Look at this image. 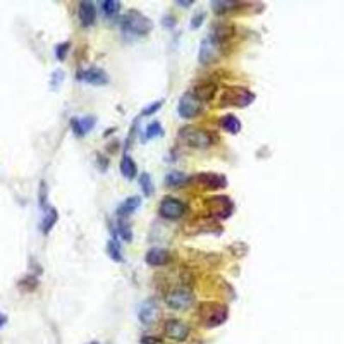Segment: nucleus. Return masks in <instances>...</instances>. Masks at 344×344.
<instances>
[{
	"label": "nucleus",
	"instance_id": "obj_1",
	"mask_svg": "<svg viewBox=\"0 0 344 344\" xmlns=\"http://www.w3.org/2000/svg\"><path fill=\"white\" fill-rule=\"evenodd\" d=\"M198 317L205 327H219L227 320V306L217 301H205L198 306Z\"/></svg>",
	"mask_w": 344,
	"mask_h": 344
},
{
	"label": "nucleus",
	"instance_id": "obj_2",
	"mask_svg": "<svg viewBox=\"0 0 344 344\" xmlns=\"http://www.w3.org/2000/svg\"><path fill=\"white\" fill-rule=\"evenodd\" d=\"M152 28H153L152 21L138 11H129L124 16V19H122V31L126 35L145 36L147 33L152 31Z\"/></svg>",
	"mask_w": 344,
	"mask_h": 344
},
{
	"label": "nucleus",
	"instance_id": "obj_3",
	"mask_svg": "<svg viewBox=\"0 0 344 344\" xmlns=\"http://www.w3.org/2000/svg\"><path fill=\"white\" fill-rule=\"evenodd\" d=\"M253 95L248 88H239V86H231L225 88L222 97H220V105L227 107V105H236V107H246L253 102Z\"/></svg>",
	"mask_w": 344,
	"mask_h": 344
},
{
	"label": "nucleus",
	"instance_id": "obj_4",
	"mask_svg": "<svg viewBox=\"0 0 344 344\" xmlns=\"http://www.w3.org/2000/svg\"><path fill=\"white\" fill-rule=\"evenodd\" d=\"M179 138L193 148H209L212 145V134L209 131L193 128V126L182 128L181 133H179Z\"/></svg>",
	"mask_w": 344,
	"mask_h": 344
},
{
	"label": "nucleus",
	"instance_id": "obj_5",
	"mask_svg": "<svg viewBox=\"0 0 344 344\" xmlns=\"http://www.w3.org/2000/svg\"><path fill=\"white\" fill-rule=\"evenodd\" d=\"M166 303L171 306L172 310H188L195 303V296H193L191 291H188L186 287H177V289H172L171 293H167Z\"/></svg>",
	"mask_w": 344,
	"mask_h": 344
},
{
	"label": "nucleus",
	"instance_id": "obj_6",
	"mask_svg": "<svg viewBox=\"0 0 344 344\" xmlns=\"http://www.w3.org/2000/svg\"><path fill=\"white\" fill-rule=\"evenodd\" d=\"M205 205H207V209H209L210 215H215V217H219V219H227L234 210L233 201H231L227 196L209 198V200L205 201Z\"/></svg>",
	"mask_w": 344,
	"mask_h": 344
},
{
	"label": "nucleus",
	"instance_id": "obj_7",
	"mask_svg": "<svg viewBox=\"0 0 344 344\" xmlns=\"http://www.w3.org/2000/svg\"><path fill=\"white\" fill-rule=\"evenodd\" d=\"M201 103L198 98L193 95V93H186V95L181 97L177 105V114L182 117V119H193L201 112Z\"/></svg>",
	"mask_w": 344,
	"mask_h": 344
},
{
	"label": "nucleus",
	"instance_id": "obj_8",
	"mask_svg": "<svg viewBox=\"0 0 344 344\" xmlns=\"http://www.w3.org/2000/svg\"><path fill=\"white\" fill-rule=\"evenodd\" d=\"M158 212H160V215L166 217V219L176 220V219H179V217H182L186 214V205L182 203V201H179L177 198L166 196L162 201H160Z\"/></svg>",
	"mask_w": 344,
	"mask_h": 344
},
{
	"label": "nucleus",
	"instance_id": "obj_9",
	"mask_svg": "<svg viewBox=\"0 0 344 344\" xmlns=\"http://www.w3.org/2000/svg\"><path fill=\"white\" fill-rule=\"evenodd\" d=\"M220 50H222V43H219L217 40L209 36V38H205L203 41H201L200 55H198V59H200L201 64H210L220 55Z\"/></svg>",
	"mask_w": 344,
	"mask_h": 344
},
{
	"label": "nucleus",
	"instance_id": "obj_10",
	"mask_svg": "<svg viewBox=\"0 0 344 344\" xmlns=\"http://www.w3.org/2000/svg\"><path fill=\"white\" fill-rule=\"evenodd\" d=\"M164 331H166V336L172 341H186L190 336V325L185 324L182 320L171 318L164 325Z\"/></svg>",
	"mask_w": 344,
	"mask_h": 344
},
{
	"label": "nucleus",
	"instance_id": "obj_11",
	"mask_svg": "<svg viewBox=\"0 0 344 344\" xmlns=\"http://www.w3.org/2000/svg\"><path fill=\"white\" fill-rule=\"evenodd\" d=\"M193 181L198 186L205 188V190H220V188H225V185H227V179L214 172H201L193 177Z\"/></svg>",
	"mask_w": 344,
	"mask_h": 344
},
{
	"label": "nucleus",
	"instance_id": "obj_12",
	"mask_svg": "<svg viewBox=\"0 0 344 344\" xmlns=\"http://www.w3.org/2000/svg\"><path fill=\"white\" fill-rule=\"evenodd\" d=\"M138 318L143 325H152L153 322H157L158 318V306L153 300H147L143 301L140 306L138 312Z\"/></svg>",
	"mask_w": 344,
	"mask_h": 344
},
{
	"label": "nucleus",
	"instance_id": "obj_13",
	"mask_svg": "<svg viewBox=\"0 0 344 344\" xmlns=\"http://www.w3.org/2000/svg\"><path fill=\"white\" fill-rule=\"evenodd\" d=\"M145 260H147L148 265H152V267H162V265H167V263L171 262V253H169L167 249H162V248H152L147 253Z\"/></svg>",
	"mask_w": 344,
	"mask_h": 344
},
{
	"label": "nucleus",
	"instance_id": "obj_14",
	"mask_svg": "<svg viewBox=\"0 0 344 344\" xmlns=\"http://www.w3.org/2000/svg\"><path fill=\"white\" fill-rule=\"evenodd\" d=\"M79 21L83 22L84 26H91L97 19V7L93 2H81L79 4V11H78Z\"/></svg>",
	"mask_w": 344,
	"mask_h": 344
},
{
	"label": "nucleus",
	"instance_id": "obj_15",
	"mask_svg": "<svg viewBox=\"0 0 344 344\" xmlns=\"http://www.w3.org/2000/svg\"><path fill=\"white\" fill-rule=\"evenodd\" d=\"M84 81L93 84V86H103V84L108 83V76L107 73L103 69H98V67H91L88 69L86 73H84Z\"/></svg>",
	"mask_w": 344,
	"mask_h": 344
},
{
	"label": "nucleus",
	"instance_id": "obj_16",
	"mask_svg": "<svg viewBox=\"0 0 344 344\" xmlns=\"http://www.w3.org/2000/svg\"><path fill=\"white\" fill-rule=\"evenodd\" d=\"M215 89H217V86L214 83H210V81L200 83V84H196V88H195V97L200 102H209L214 98Z\"/></svg>",
	"mask_w": 344,
	"mask_h": 344
},
{
	"label": "nucleus",
	"instance_id": "obj_17",
	"mask_svg": "<svg viewBox=\"0 0 344 344\" xmlns=\"http://www.w3.org/2000/svg\"><path fill=\"white\" fill-rule=\"evenodd\" d=\"M121 172L126 179H134L136 174H138V167H136L134 160L131 158L128 153H126L121 160Z\"/></svg>",
	"mask_w": 344,
	"mask_h": 344
},
{
	"label": "nucleus",
	"instance_id": "obj_18",
	"mask_svg": "<svg viewBox=\"0 0 344 344\" xmlns=\"http://www.w3.org/2000/svg\"><path fill=\"white\" fill-rule=\"evenodd\" d=\"M71 126H73L74 133L78 136H83L95 126V119H93V117H86V119H71Z\"/></svg>",
	"mask_w": 344,
	"mask_h": 344
},
{
	"label": "nucleus",
	"instance_id": "obj_19",
	"mask_svg": "<svg viewBox=\"0 0 344 344\" xmlns=\"http://www.w3.org/2000/svg\"><path fill=\"white\" fill-rule=\"evenodd\" d=\"M140 205H141V198L140 196H131L119 207V209H117V215H119V219H124L126 215H129L131 212H134Z\"/></svg>",
	"mask_w": 344,
	"mask_h": 344
},
{
	"label": "nucleus",
	"instance_id": "obj_20",
	"mask_svg": "<svg viewBox=\"0 0 344 344\" xmlns=\"http://www.w3.org/2000/svg\"><path fill=\"white\" fill-rule=\"evenodd\" d=\"M57 219H59V214H57V210H55L54 207H49V209H45L43 220H41V231H43L45 234H49L50 229L54 227L55 222H57Z\"/></svg>",
	"mask_w": 344,
	"mask_h": 344
},
{
	"label": "nucleus",
	"instance_id": "obj_21",
	"mask_svg": "<svg viewBox=\"0 0 344 344\" xmlns=\"http://www.w3.org/2000/svg\"><path fill=\"white\" fill-rule=\"evenodd\" d=\"M220 126H222V128L227 131V133H231V134H236V133L241 131V122H239L238 117L233 116V114L224 116L222 119H220Z\"/></svg>",
	"mask_w": 344,
	"mask_h": 344
},
{
	"label": "nucleus",
	"instance_id": "obj_22",
	"mask_svg": "<svg viewBox=\"0 0 344 344\" xmlns=\"http://www.w3.org/2000/svg\"><path fill=\"white\" fill-rule=\"evenodd\" d=\"M186 181H188V176L185 172H181V171H172V172H169L166 176V182L169 186H172V188L182 186Z\"/></svg>",
	"mask_w": 344,
	"mask_h": 344
},
{
	"label": "nucleus",
	"instance_id": "obj_23",
	"mask_svg": "<svg viewBox=\"0 0 344 344\" xmlns=\"http://www.w3.org/2000/svg\"><path fill=\"white\" fill-rule=\"evenodd\" d=\"M100 7L105 16L112 17L121 11V2H117V0H103V2H100Z\"/></svg>",
	"mask_w": 344,
	"mask_h": 344
},
{
	"label": "nucleus",
	"instance_id": "obj_24",
	"mask_svg": "<svg viewBox=\"0 0 344 344\" xmlns=\"http://www.w3.org/2000/svg\"><path fill=\"white\" fill-rule=\"evenodd\" d=\"M212 9H214V12L217 14H222V12H227L231 9H236L239 6V2H229V0H214V2L210 4Z\"/></svg>",
	"mask_w": 344,
	"mask_h": 344
},
{
	"label": "nucleus",
	"instance_id": "obj_25",
	"mask_svg": "<svg viewBox=\"0 0 344 344\" xmlns=\"http://www.w3.org/2000/svg\"><path fill=\"white\" fill-rule=\"evenodd\" d=\"M140 186H141V191H143L145 196H152L153 191H155V186H153V181L152 177H150V174L143 172L140 176Z\"/></svg>",
	"mask_w": 344,
	"mask_h": 344
},
{
	"label": "nucleus",
	"instance_id": "obj_26",
	"mask_svg": "<svg viewBox=\"0 0 344 344\" xmlns=\"http://www.w3.org/2000/svg\"><path fill=\"white\" fill-rule=\"evenodd\" d=\"M107 251H108V257L112 258L114 262H122L124 258H122V251H121V246L119 243H117V239H110L107 244Z\"/></svg>",
	"mask_w": 344,
	"mask_h": 344
},
{
	"label": "nucleus",
	"instance_id": "obj_27",
	"mask_svg": "<svg viewBox=\"0 0 344 344\" xmlns=\"http://www.w3.org/2000/svg\"><path fill=\"white\" fill-rule=\"evenodd\" d=\"M164 131H162V124H160L158 121H153L150 122V124L147 126V138L152 140L155 138V136H162Z\"/></svg>",
	"mask_w": 344,
	"mask_h": 344
},
{
	"label": "nucleus",
	"instance_id": "obj_28",
	"mask_svg": "<svg viewBox=\"0 0 344 344\" xmlns=\"http://www.w3.org/2000/svg\"><path fill=\"white\" fill-rule=\"evenodd\" d=\"M119 233H121V236H122V239L124 241H131L133 239V233H131V229H129V225L124 222L122 219H119Z\"/></svg>",
	"mask_w": 344,
	"mask_h": 344
},
{
	"label": "nucleus",
	"instance_id": "obj_29",
	"mask_svg": "<svg viewBox=\"0 0 344 344\" xmlns=\"http://www.w3.org/2000/svg\"><path fill=\"white\" fill-rule=\"evenodd\" d=\"M67 52H69V43H60L55 47V55H57L59 60H64L65 55H67Z\"/></svg>",
	"mask_w": 344,
	"mask_h": 344
},
{
	"label": "nucleus",
	"instance_id": "obj_30",
	"mask_svg": "<svg viewBox=\"0 0 344 344\" xmlns=\"http://www.w3.org/2000/svg\"><path fill=\"white\" fill-rule=\"evenodd\" d=\"M160 107H162V100H158V102H155V103H152V105H150V107H147V108H145V110H143V112H141V114H143V116H152V114H155V112H157V110H158V108H160Z\"/></svg>",
	"mask_w": 344,
	"mask_h": 344
},
{
	"label": "nucleus",
	"instance_id": "obj_31",
	"mask_svg": "<svg viewBox=\"0 0 344 344\" xmlns=\"http://www.w3.org/2000/svg\"><path fill=\"white\" fill-rule=\"evenodd\" d=\"M203 19H205V14L203 12H198V16L193 17V21H191V30H196V28H200L201 22H203Z\"/></svg>",
	"mask_w": 344,
	"mask_h": 344
},
{
	"label": "nucleus",
	"instance_id": "obj_32",
	"mask_svg": "<svg viewBox=\"0 0 344 344\" xmlns=\"http://www.w3.org/2000/svg\"><path fill=\"white\" fill-rule=\"evenodd\" d=\"M177 6H185V7H188V6H193V2L191 0H185V2H182V0H177Z\"/></svg>",
	"mask_w": 344,
	"mask_h": 344
},
{
	"label": "nucleus",
	"instance_id": "obj_33",
	"mask_svg": "<svg viewBox=\"0 0 344 344\" xmlns=\"http://www.w3.org/2000/svg\"><path fill=\"white\" fill-rule=\"evenodd\" d=\"M6 322H7V317L4 313H0V329H2L4 325H6Z\"/></svg>",
	"mask_w": 344,
	"mask_h": 344
},
{
	"label": "nucleus",
	"instance_id": "obj_34",
	"mask_svg": "<svg viewBox=\"0 0 344 344\" xmlns=\"http://www.w3.org/2000/svg\"><path fill=\"white\" fill-rule=\"evenodd\" d=\"M89 344H98V342H89Z\"/></svg>",
	"mask_w": 344,
	"mask_h": 344
}]
</instances>
